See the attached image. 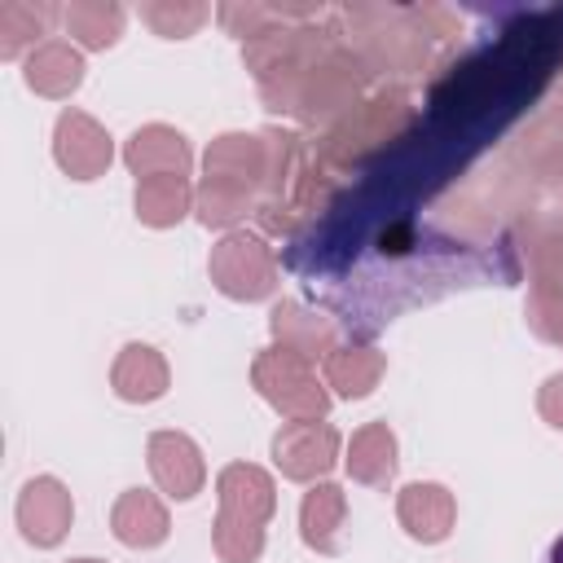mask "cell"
I'll list each match as a JSON object with an SVG mask.
<instances>
[{
    "label": "cell",
    "instance_id": "6da1fadb",
    "mask_svg": "<svg viewBox=\"0 0 563 563\" xmlns=\"http://www.w3.org/2000/svg\"><path fill=\"white\" fill-rule=\"evenodd\" d=\"M251 387L290 422H312V418H325V409H330V391L317 378L312 361H303V356H295V352H286L277 343L255 352Z\"/></svg>",
    "mask_w": 563,
    "mask_h": 563
},
{
    "label": "cell",
    "instance_id": "7a4b0ae2",
    "mask_svg": "<svg viewBox=\"0 0 563 563\" xmlns=\"http://www.w3.org/2000/svg\"><path fill=\"white\" fill-rule=\"evenodd\" d=\"M207 273L216 282V290L238 303H255L277 290V255L260 233H246V229H229L211 246Z\"/></svg>",
    "mask_w": 563,
    "mask_h": 563
},
{
    "label": "cell",
    "instance_id": "3957f363",
    "mask_svg": "<svg viewBox=\"0 0 563 563\" xmlns=\"http://www.w3.org/2000/svg\"><path fill=\"white\" fill-rule=\"evenodd\" d=\"M413 123V106L400 92H383L365 106H352V114L325 136V158L334 167H352L361 163L369 150L387 145L396 132H405Z\"/></svg>",
    "mask_w": 563,
    "mask_h": 563
},
{
    "label": "cell",
    "instance_id": "277c9868",
    "mask_svg": "<svg viewBox=\"0 0 563 563\" xmlns=\"http://www.w3.org/2000/svg\"><path fill=\"white\" fill-rule=\"evenodd\" d=\"M365 75H369V66H365L352 48H339V44H334V48L299 79L290 114H299V119H308V123H321V119L347 110V106L356 101Z\"/></svg>",
    "mask_w": 563,
    "mask_h": 563
},
{
    "label": "cell",
    "instance_id": "5b68a950",
    "mask_svg": "<svg viewBox=\"0 0 563 563\" xmlns=\"http://www.w3.org/2000/svg\"><path fill=\"white\" fill-rule=\"evenodd\" d=\"M339 462V431L321 418L312 422H282L273 435V466L295 484H317Z\"/></svg>",
    "mask_w": 563,
    "mask_h": 563
},
{
    "label": "cell",
    "instance_id": "8992f818",
    "mask_svg": "<svg viewBox=\"0 0 563 563\" xmlns=\"http://www.w3.org/2000/svg\"><path fill=\"white\" fill-rule=\"evenodd\" d=\"M53 158L70 180H97L114 158V141L92 114L62 110L53 123Z\"/></svg>",
    "mask_w": 563,
    "mask_h": 563
},
{
    "label": "cell",
    "instance_id": "52a82bcc",
    "mask_svg": "<svg viewBox=\"0 0 563 563\" xmlns=\"http://www.w3.org/2000/svg\"><path fill=\"white\" fill-rule=\"evenodd\" d=\"M18 528L31 545L40 550H53L66 532H70V519H75V501H70V488L57 479V475H35L22 484L18 493Z\"/></svg>",
    "mask_w": 563,
    "mask_h": 563
},
{
    "label": "cell",
    "instance_id": "ba28073f",
    "mask_svg": "<svg viewBox=\"0 0 563 563\" xmlns=\"http://www.w3.org/2000/svg\"><path fill=\"white\" fill-rule=\"evenodd\" d=\"M145 457H150V475L154 484L176 497V501H189L202 493L207 484V462H202V449L185 435V431H154L150 444H145Z\"/></svg>",
    "mask_w": 563,
    "mask_h": 563
},
{
    "label": "cell",
    "instance_id": "9c48e42d",
    "mask_svg": "<svg viewBox=\"0 0 563 563\" xmlns=\"http://www.w3.org/2000/svg\"><path fill=\"white\" fill-rule=\"evenodd\" d=\"M202 176L238 185L246 194L264 189L268 180V141L255 132H220L202 154Z\"/></svg>",
    "mask_w": 563,
    "mask_h": 563
},
{
    "label": "cell",
    "instance_id": "30bf717a",
    "mask_svg": "<svg viewBox=\"0 0 563 563\" xmlns=\"http://www.w3.org/2000/svg\"><path fill=\"white\" fill-rule=\"evenodd\" d=\"M216 497H220V519H238V523L264 528L277 510V484L255 462H229L216 479Z\"/></svg>",
    "mask_w": 563,
    "mask_h": 563
},
{
    "label": "cell",
    "instance_id": "8fae6325",
    "mask_svg": "<svg viewBox=\"0 0 563 563\" xmlns=\"http://www.w3.org/2000/svg\"><path fill=\"white\" fill-rule=\"evenodd\" d=\"M396 519L413 541L440 545L457 523V501H453V493L444 484L418 479V484H405L396 493Z\"/></svg>",
    "mask_w": 563,
    "mask_h": 563
},
{
    "label": "cell",
    "instance_id": "7c38bea8",
    "mask_svg": "<svg viewBox=\"0 0 563 563\" xmlns=\"http://www.w3.org/2000/svg\"><path fill=\"white\" fill-rule=\"evenodd\" d=\"M123 163H128V172H132L136 180H145V176H189L194 154H189V141H185L176 128H167V123H145V128H136V132L128 136Z\"/></svg>",
    "mask_w": 563,
    "mask_h": 563
},
{
    "label": "cell",
    "instance_id": "4fadbf2b",
    "mask_svg": "<svg viewBox=\"0 0 563 563\" xmlns=\"http://www.w3.org/2000/svg\"><path fill=\"white\" fill-rule=\"evenodd\" d=\"M268 330H273V343L277 347H286V352H295L303 361H317V356L325 361L334 352V325H330V317H321V312H312V308H303L295 299L273 303Z\"/></svg>",
    "mask_w": 563,
    "mask_h": 563
},
{
    "label": "cell",
    "instance_id": "5bb4252c",
    "mask_svg": "<svg viewBox=\"0 0 563 563\" xmlns=\"http://www.w3.org/2000/svg\"><path fill=\"white\" fill-rule=\"evenodd\" d=\"M167 383H172V369H167V361H163L158 347H150V343L119 347V356L110 365V387H114L119 400L150 405V400H158L167 391Z\"/></svg>",
    "mask_w": 563,
    "mask_h": 563
},
{
    "label": "cell",
    "instance_id": "9a60e30c",
    "mask_svg": "<svg viewBox=\"0 0 563 563\" xmlns=\"http://www.w3.org/2000/svg\"><path fill=\"white\" fill-rule=\"evenodd\" d=\"M110 532L132 550H154L167 541L172 519H167V506L158 501V493L128 488V493H119V501L110 510Z\"/></svg>",
    "mask_w": 563,
    "mask_h": 563
},
{
    "label": "cell",
    "instance_id": "2e32d148",
    "mask_svg": "<svg viewBox=\"0 0 563 563\" xmlns=\"http://www.w3.org/2000/svg\"><path fill=\"white\" fill-rule=\"evenodd\" d=\"M343 466H347V475H352L356 484H365V488H387V484L396 479V466H400V457H396V431H391L387 422H365V427H356L352 440H347Z\"/></svg>",
    "mask_w": 563,
    "mask_h": 563
},
{
    "label": "cell",
    "instance_id": "e0dca14e",
    "mask_svg": "<svg viewBox=\"0 0 563 563\" xmlns=\"http://www.w3.org/2000/svg\"><path fill=\"white\" fill-rule=\"evenodd\" d=\"M22 79H26L31 92L62 101L84 84V57L66 40H44L40 48H31V57L22 66Z\"/></svg>",
    "mask_w": 563,
    "mask_h": 563
},
{
    "label": "cell",
    "instance_id": "ac0fdd59",
    "mask_svg": "<svg viewBox=\"0 0 563 563\" xmlns=\"http://www.w3.org/2000/svg\"><path fill=\"white\" fill-rule=\"evenodd\" d=\"M347 519V493L330 479H317L299 501V537L317 554H339V528Z\"/></svg>",
    "mask_w": 563,
    "mask_h": 563
},
{
    "label": "cell",
    "instance_id": "d6986e66",
    "mask_svg": "<svg viewBox=\"0 0 563 563\" xmlns=\"http://www.w3.org/2000/svg\"><path fill=\"white\" fill-rule=\"evenodd\" d=\"M132 207H136L141 224L172 229L185 220V211H194V189L185 176H145V180H136Z\"/></svg>",
    "mask_w": 563,
    "mask_h": 563
},
{
    "label": "cell",
    "instance_id": "ffe728a7",
    "mask_svg": "<svg viewBox=\"0 0 563 563\" xmlns=\"http://www.w3.org/2000/svg\"><path fill=\"white\" fill-rule=\"evenodd\" d=\"M383 374H387V356L374 347L347 343L325 356V387H334V396H343V400H365Z\"/></svg>",
    "mask_w": 563,
    "mask_h": 563
},
{
    "label": "cell",
    "instance_id": "44dd1931",
    "mask_svg": "<svg viewBox=\"0 0 563 563\" xmlns=\"http://www.w3.org/2000/svg\"><path fill=\"white\" fill-rule=\"evenodd\" d=\"M62 9L57 4H48V0H0V57L9 62V57H18L26 44H44L40 35H48V26H53V18H57Z\"/></svg>",
    "mask_w": 563,
    "mask_h": 563
},
{
    "label": "cell",
    "instance_id": "7402d4cb",
    "mask_svg": "<svg viewBox=\"0 0 563 563\" xmlns=\"http://www.w3.org/2000/svg\"><path fill=\"white\" fill-rule=\"evenodd\" d=\"M62 22L84 48H110L123 35V9L114 0H70L62 9Z\"/></svg>",
    "mask_w": 563,
    "mask_h": 563
},
{
    "label": "cell",
    "instance_id": "603a6c76",
    "mask_svg": "<svg viewBox=\"0 0 563 563\" xmlns=\"http://www.w3.org/2000/svg\"><path fill=\"white\" fill-rule=\"evenodd\" d=\"M251 207H255V194L224 185V180H211V176H202V185L194 189V211L207 229H224V224L242 220Z\"/></svg>",
    "mask_w": 563,
    "mask_h": 563
},
{
    "label": "cell",
    "instance_id": "cb8c5ba5",
    "mask_svg": "<svg viewBox=\"0 0 563 563\" xmlns=\"http://www.w3.org/2000/svg\"><path fill=\"white\" fill-rule=\"evenodd\" d=\"M211 18V4L202 0H150L141 4V22L163 40H189Z\"/></svg>",
    "mask_w": 563,
    "mask_h": 563
},
{
    "label": "cell",
    "instance_id": "d4e9b609",
    "mask_svg": "<svg viewBox=\"0 0 563 563\" xmlns=\"http://www.w3.org/2000/svg\"><path fill=\"white\" fill-rule=\"evenodd\" d=\"M528 325L545 339L563 347V277L559 273H541L528 290Z\"/></svg>",
    "mask_w": 563,
    "mask_h": 563
},
{
    "label": "cell",
    "instance_id": "484cf974",
    "mask_svg": "<svg viewBox=\"0 0 563 563\" xmlns=\"http://www.w3.org/2000/svg\"><path fill=\"white\" fill-rule=\"evenodd\" d=\"M211 550H216L220 563H255L264 554V528L216 515V523H211Z\"/></svg>",
    "mask_w": 563,
    "mask_h": 563
},
{
    "label": "cell",
    "instance_id": "4316f807",
    "mask_svg": "<svg viewBox=\"0 0 563 563\" xmlns=\"http://www.w3.org/2000/svg\"><path fill=\"white\" fill-rule=\"evenodd\" d=\"M537 413H541L554 431H563V374H550V378L541 383V391H537Z\"/></svg>",
    "mask_w": 563,
    "mask_h": 563
},
{
    "label": "cell",
    "instance_id": "83f0119b",
    "mask_svg": "<svg viewBox=\"0 0 563 563\" xmlns=\"http://www.w3.org/2000/svg\"><path fill=\"white\" fill-rule=\"evenodd\" d=\"M541 563H563V532L554 537V545L545 550V559H541Z\"/></svg>",
    "mask_w": 563,
    "mask_h": 563
},
{
    "label": "cell",
    "instance_id": "f1b7e54d",
    "mask_svg": "<svg viewBox=\"0 0 563 563\" xmlns=\"http://www.w3.org/2000/svg\"><path fill=\"white\" fill-rule=\"evenodd\" d=\"M66 563H106V559H66Z\"/></svg>",
    "mask_w": 563,
    "mask_h": 563
}]
</instances>
